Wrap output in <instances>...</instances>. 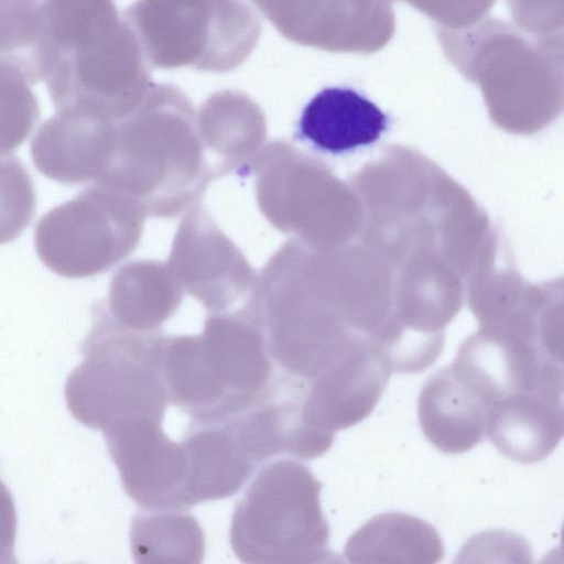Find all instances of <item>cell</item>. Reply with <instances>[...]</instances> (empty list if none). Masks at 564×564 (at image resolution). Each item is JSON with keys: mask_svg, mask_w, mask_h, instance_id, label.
<instances>
[{"mask_svg": "<svg viewBox=\"0 0 564 564\" xmlns=\"http://www.w3.org/2000/svg\"><path fill=\"white\" fill-rule=\"evenodd\" d=\"M447 59L478 85L494 119L506 127H538L563 101V35L541 36L485 17L464 29L435 25Z\"/></svg>", "mask_w": 564, "mask_h": 564, "instance_id": "1", "label": "cell"}, {"mask_svg": "<svg viewBox=\"0 0 564 564\" xmlns=\"http://www.w3.org/2000/svg\"><path fill=\"white\" fill-rule=\"evenodd\" d=\"M321 489L300 462L267 464L234 509L229 541L236 556L250 564L339 562L328 547Z\"/></svg>", "mask_w": 564, "mask_h": 564, "instance_id": "2", "label": "cell"}, {"mask_svg": "<svg viewBox=\"0 0 564 564\" xmlns=\"http://www.w3.org/2000/svg\"><path fill=\"white\" fill-rule=\"evenodd\" d=\"M122 20L150 68L225 73L240 66L261 33L245 0H137Z\"/></svg>", "mask_w": 564, "mask_h": 564, "instance_id": "3", "label": "cell"}, {"mask_svg": "<svg viewBox=\"0 0 564 564\" xmlns=\"http://www.w3.org/2000/svg\"><path fill=\"white\" fill-rule=\"evenodd\" d=\"M162 372L170 401L191 416V423L219 422L245 411L274 378L261 339L225 328L204 339L164 345Z\"/></svg>", "mask_w": 564, "mask_h": 564, "instance_id": "4", "label": "cell"}, {"mask_svg": "<svg viewBox=\"0 0 564 564\" xmlns=\"http://www.w3.org/2000/svg\"><path fill=\"white\" fill-rule=\"evenodd\" d=\"M162 352L160 343L124 337L96 323L83 343V362L66 381L72 415L101 431L126 419L163 421L170 398Z\"/></svg>", "mask_w": 564, "mask_h": 564, "instance_id": "5", "label": "cell"}, {"mask_svg": "<svg viewBox=\"0 0 564 564\" xmlns=\"http://www.w3.org/2000/svg\"><path fill=\"white\" fill-rule=\"evenodd\" d=\"M57 110L98 118L119 111L150 85V67L123 20L56 63L45 79Z\"/></svg>", "mask_w": 564, "mask_h": 564, "instance_id": "6", "label": "cell"}, {"mask_svg": "<svg viewBox=\"0 0 564 564\" xmlns=\"http://www.w3.org/2000/svg\"><path fill=\"white\" fill-rule=\"evenodd\" d=\"M285 39L328 52L371 54L395 30L393 0H251Z\"/></svg>", "mask_w": 564, "mask_h": 564, "instance_id": "7", "label": "cell"}, {"mask_svg": "<svg viewBox=\"0 0 564 564\" xmlns=\"http://www.w3.org/2000/svg\"><path fill=\"white\" fill-rule=\"evenodd\" d=\"M126 494L145 510H186L188 463L182 443L171 440L162 421L120 420L102 430Z\"/></svg>", "mask_w": 564, "mask_h": 564, "instance_id": "8", "label": "cell"}, {"mask_svg": "<svg viewBox=\"0 0 564 564\" xmlns=\"http://www.w3.org/2000/svg\"><path fill=\"white\" fill-rule=\"evenodd\" d=\"M391 373L373 346L357 345L307 381L302 400L305 423L335 434L361 422L375 409Z\"/></svg>", "mask_w": 564, "mask_h": 564, "instance_id": "9", "label": "cell"}, {"mask_svg": "<svg viewBox=\"0 0 564 564\" xmlns=\"http://www.w3.org/2000/svg\"><path fill=\"white\" fill-rule=\"evenodd\" d=\"M106 215L104 198L95 189H86L47 212L39 220L34 235L41 261L66 278L97 272L110 257Z\"/></svg>", "mask_w": 564, "mask_h": 564, "instance_id": "10", "label": "cell"}, {"mask_svg": "<svg viewBox=\"0 0 564 564\" xmlns=\"http://www.w3.org/2000/svg\"><path fill=\"white\" fill-rule=\"evenodd\" d=\"M389 117L375 102L350 87H326L303 108L296 134L314 149L343 154L380 139Z\"/></svg>", "mask_w": 564, "mask_h": 564, "instance_id": "11", "label": "cell"}, {"mask_svg": "<svg viewBox=\"0 0 564 564\" xmlns=\"http://www.w3.org/2000/svg\"><path fill=\"white\" fill-rule=\"evenodd\" d=\"M491 405L446 366L423 384L417 415L427 441L446 454L471 449L486 435Z\"/></svg>", "mask_w": 564, "mask_h": 564, "instance_id": "12", "label": "cell"}, {"mask_svg": "<svg viewBox=\"0 0 564 564\" xmlns=\"http://www.w3.org/2000/svg\"><path fill=\"white\" fill-rule=\"evenodd\" d=\"M564 432L563 398L538 392L517 393L495 402L486 434L508 458L532 464L546 458Z\"/></svg>", "mask_w": 564, "mask_h": 564, "instance_id": "13", "label": "cell"}, {"mask_svg": "<svg viewBox=\"0 0 564 564\" xmlns=\"http://www.w3.org/2000/svg\"><path fill=\"white\" fill-rule=\"evenodd\" d=\"M182 445L188 463L186 491L191 508L235 495L258 467L226 421L191 423Z\"/></svg>", "mask_w": 564, "mask_h": 564, "instance_id": "14", "label": "cell"}, {"mask_svg": "<svg viewBox=\"0 0 564 564\" xmlns=\"http://www.w3.org/2000/svg\"><path fill=\"white\" fill-rule=\"evenodd\" d=\"M98 117L57 110L35 133L31 156L36 169L62 184L87 181L97 171L104 131Z\"/></svg>", "mask_w": 564, "mask_h": 564, "instance_id": "15", "label": "cell"}, {"mask_svg": "<svg viewBox=\"0 0 564 564\" xmlns=\"http://www.w3.org/2000/svg\"><path fill=\"white\" fill-rule=\"evenodd\" d=\"M445 550L435 528L403 512H384L362 524L348 539L344 555L350 563L440 562Z\"/></svg>", "mask_w": 564, "mask_h": 564, "instance_id": "16", "label": "cell"}, {"mask_svg": "<svg viewBox=\"0 0 564 564\" xmlns=\"http://www.w3.org/2000/svg\"><path fill=\"white\" fill-rule=\"evenodd\" d=\"M132 519L130 544L138 563H199L205 551L197 520L183 510H144Z\"/></svg>", "mask_w": 564, "mask_h": 564, "instance_id": "17", "label": "cell"}, {"mask_svg": "<svg viewBox=\"0 0 564 564\" xmlns=\"http://www.w3.org/2000/svg\"><path fill=\"white\" fill-rule=\"evenodd\" d=\"M39 117L30 83L18 68L0 62V158L25 141Z\"/></svg>", "mask_w": 564, "mask_h": 564, "instance_id": "18", "label": "cell"}, {"mask_svg": "<svg viewBox=\"0 0 564 564\" xmlns=\"http://www.w3.org/2000/svg\"><path fill=\"white\" fill-rule=\"evenodd\" d=\"M34 207V188L24 165L15 156L0 158V245L25 229Z\"/></svg>", "mask_w": 564, "mask_h": 564, "instance_id": "19", "label": "cell"}, {"mask_svg": "<svg viewBox=\"0 0 564 564\" xmlns=\"http://www.w3.org/2000/svg\"><path fill=\"white\" fill-rule=\"evenodd\" d=\"M446 29L468 28L490 11L496 0H403Z\"/></svg>", "mask_w": 564, "mask_h": 564, "instance_id": "20", "label": "cell"}, {"mask_svg": "<svg viewBox=\"0 0 564 564\" xmlns=\"http://www.w3.org/2000/svg\"><path fill=\"white\" fill-rule=\"evenodd\" d=\"M514 25L533 35L555 36L562 32V0H506Z\"/></svg>", "mask_w": 564, "mask_h": 564, "instance_id": "21", "label": "cell"}, {"mask_svg": "<svg viewBox=\"0 0 564 564\" xmlns=\"http://www.w3.org/2000/svg\"><path fill=\"white\" fill-rule=\"evenodd\" d=\"M17 512L9 489L0 480V563H15Z\"/></svg>", "mask_w": 564, "mask_h": 564, "instance_id": "22", "label": "cell"}]
</instances>
